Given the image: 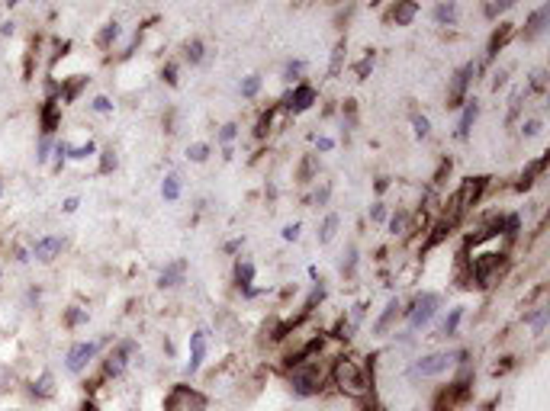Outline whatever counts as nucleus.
I'll use <instances>...</instances> for the list:
<instances>
[{"mask_svg": "<svg viewBox=\"0 0 550 411\" xmlns=\"http://www.w3.org/2000/svg\"><path fill=\"white\" fill-rule=\"evenodd\" d=\"M77 209V200L71 196V200H64V212H75Z\"/></svg>", "mask_w": 550, "mask_h": 411, "instance_id": "864d4df0", "label": "nucleus"}, {"mask_svg": "<svg viewBox=\"0 0 550 411\" xmlns=\"http://www.w3.org/2000/svg\"><path fill=\"white\" fill-rule=\"evenodd\" d=\"M187 158L197 161V164H203V161L210 158V145H203V142H197V145L187 148Z\"/></svg>", "mask_w": 550, "mask_h": 411, "instance_id": "c85d7f7f", "label": "nucleus"}, {"mask_svg": "<svg viewBox=\"0 0 550 411\" xmlns=\"http://www.w3.org/2000/svg\"><path fill=\"white\" fill-rule=\"evenodd\" d=\"M187 62H190V64H200L203 62V42H200V39L187 42Z\"/></svg>", "mask_w": 550, "mask_h": 411, "instance_id": "2f4dec72", "label": "nucleus"}, {"mask_svg": "<svg viewBox=\"0 0 550 411\" xmlns=\"http://www.w3.org/2000/svg\"><path fill=\"white\" fill-rule=\"evenodd\" d=\"M412 129H415V135H418V138L432 135V122H428V116H418V113H415V116H412Z\"/></svg>", "mask_w": 550, "mask_h": 411, "instance_id": "c756f323", "label": "nucleus"}, {"mask_svg": "<svg viewBox=\"0 0 550 411\" xmlns=\"http://www.w3.org/2000/svg\"><path fill=\"white\" fill-rule=\"evenodd\" d=\"M402 315V306H399V299L392 295L390 302H386V308H383V315L373 321V334H386L392 325H396V318Z\"/></svg>", "mask_w": 550, "mask_h": 411, "instance_id": "ddd939ff", "label": "nucleus"}, {"mask_svg": "<svg viewBox=\"0 0 550 411\" xmlns=\"http://www.w3.org/2000/svg\"><path fill=\"white\" fill-rule=\"evenodd\" d=\"M476 116H479V103H476V100H466L464 113H460V122H457V135H460V138L470 135V129H473Z\"/></svg>", "mask_w": 550, "mask_h": 411, "instance_id": "2eb2a0df", "label": "nucleus"}, {"mask_svg": "<svg viewBox=\"0 0 550 411\" xmlns=\"http://www.w3.org/2000/svg\"><path fill=\"white\" fill-rule=\"evenodd\" d=\"M547 20H550V3L538 7V10L528 16V26H525V39H538L540 32L547 29Z\"/></svg>", "mask_w": 550, "mask_h": 411, "instance_id": "4468645a", "label": "nucleus"}, {"mask_svg": "<svg viewBox=\"0 0 550 411\" xmlns=\"http://www.w3.org/2000/svg\"><path fill=\"white\" fill-rule=\"evenodd\" d=\"M371 71H373V55H367V58H364V62L358 64V77L364 81V77H367Z\"/></svg>", "mask_w": 550, "mask_h": 411, "instance_id": "ea45409f", "label": "nucleus"}, {"mask_svg": "<svg viewBox=\"0 0 550 411\" xmlns=\"http://www.w3.org/2000/svg\"><path fill=\"white\" fill-rule=\"evenodd\" d=\"M164 411H206V399L190 386H174L164 401Z\"/></svg>", "mask_w": 550, "mask_h": 411, "instance_id": "423d86ee", "label": "nucleus"}, {"mask_svg": "<svg viewBox=\"0 0 550 411\" xmlns=\"http://www.w3.org/2000/svg\"><path fill=\"white\" fill-rule=\"evenodd\" d=\"M312 174H316V158H306V164L299 168V180H303V183H309V177H312Z\"/></svg>", "mask_w": 550, "mask_h": 411, "instance_id": "e433bc0d", "label": "nucleus"}, {"mask_svg": "<svg viewBox=\"0 0 550 411\" xmlns=\"http://www.w3.org/2000/svg\"><path fill=\"white\" fill-rule=\"evenodd\" d=\"M235 132H238V126H235V122H225L223 132H219V142H225V145H229V142L235 138Z\"/></svg>", "mask_w": 550, "mask_h": 411, "instance_id": "4c0bfd02", "label": "nucleus"}, {"mask_svg": "<svg viewBox=\"0 0 550 411\" xmlns=\"http://www.w3.org/2000/svg\"><path fill=\"white\" fill-rule=\"evenodd\" d=\"M390 16H392V23H396V26H409V23L418 16V3H396Z\"/></svg>", "mask_w": 550, "mask_h": 411, "instance_id": "a211bd4d", "label": "nucleus"}, {"mask_svg": "<svg viewBox=\"0 0 550 411\" xmlns=\"http://www.w3.org/2000/svg\"><path fill=\"white\" fill-rule=\"evenodd\" d=\"M32 395H36V399H52V395H55V380H52V373H42L39 380L32 382Z\"/></svg>", "mask_w": 550, "mask_h": 411, "instance_id": "412c9836", "label": "nucleus"}, {"mask_svg": "<svg viewBox=\"0 0 550 411\" xmlns=\"http://www.w3.org/2000/svg\"><path fill=\"white\" fill-rule=\"evenodd\" d=\"M206 360V331H193L190 334V360H187V376H193Z\"/></svg>", "mask_w": 550, "mask_h": 411, "instance_id": "f8f14e48", "label": "nucleus"}, {"mask_svg": "<svg viewBox=\"0 0 550 411\" xmlns=\"http://www.w3.org/2000/svg\"><path fill=\"white\" fill-rule=\"evenodd\" d=\"M512 7V0H505V3H486V16L492 20V16H499L502 10H508Z\"/></svg>", "mask_w": 550, "mask_h": 411, "instance_id": "58836bf2", "label": "nucleus"}, {"mask_svg": "<svg viewBox=\"0 0 550 411\" xmlns=\"http://www.w3.org/2000/svg\"><path fill=\"white\" fill-rule=\"evenodd\" d=\"M97 350H100V344H97V341H81V344H75V347L68 350V357H64V367H68V373H84L87 363L97 357Z\"/></svg>", "mask_w": 550, "mask_h": 411, "instance_id": "6e6552de", "label": "nucleus"}, {"mask_svg": "<svg viewBox=\"0 0 550 411\" xmlns=\"http://www.w3.org/2000/svg\"><path fill=\"white\" fill-rule=\"evenodd\" d=\"M62 248H64L62 238H58V235H49V238H39V241L32 244V257L42 261V264H52L55 257L62 254Z\"/></svg>", "mask_w": 550, "mask_h": 411, "instance_id": "9b49d317", "label": "nucleus"}, {"mask_svg": "<svg viewBox=\"0 0 550 411\" xmlns=\"http://www.w3.org/2000/svg\"><path fill=\"white\" fill-rule=\"evenodd\" d=\"M460 318H464V308L457 306V308H451V315L441 321V328H438V338H454L457 334V325H460Z\"/></svg>", "mask_w": 550, "mask_h": 411, "instance_id": "6ab92c4d", "label": "nucleus"}, {"mask_svg": "<svg viewBox=\"0 0 550 411\" xmlns=\"http://www.w3.org/2000/svg\"><path fill=\"white\" fill-rule=\"evenodd\" d=\"M483 190H486V177H466L464 183H460V190L454 193V200H451V209H447V215H445L447 225H457V222L464 219L466 212H470V206L479 200Z\"/></svg>", "mask_w": 550, "mask_h": 411, "instance_id": "7ed1b4c3", "label": "nucleus"}, {"mask_svg": "<svg viewBox=\"0 0 550 411\" xmlns=\"http://www.w3.org/2000/svg\"><path fill=\"white\" fill-rule=\"evenodd\" d=\"M332 380H335V386H338L341 395H348V399H364V395L371 392L367 373H364V367H360L354 357H338L335 360V367H332Z\"/></svg>", "mask_w": 550, "mask_h": 411, "instance_id": "f257e3e1", "label": "nucleus"}, {"mask_svg": "<svg viewBox=\"0 0 550 411\" xmlns=\"http://www.w3.org/2000/svg\"><path fill=\"white\" fill-rule=\"evenodd\" d=\"M119 39V23H106V29L100 32V45H110Z\"/></svg>", "mask_w": 550, "mask_h": 411, "instance_id": "473e14b6", "label": "nucleus"}, {"mask_svg": "<svg viewBox=\"0 0 550 411\" xmlns=\"http://www.w3.org/2000/svg\"><path fill=\"white\" fill-rule=\"evenodd\" d=\"M525 321H528V328L534 331V338H540V334H544V328H547V321H550V308L540 306L534 315H525Z\"/></svg>", "mask_w": 550, "mask_h": 411, "instance_id": "aec40b11", "label": "nucleus"}, {"mask_svg": "<svg viewBox=\"0 0 550 411\" xmlns=\"http://www.w3.org/2000/svg\"><path fill=\"white\" fill-rule=\"evenodd\" d=\"M438 308H441V295H438V293H422L412 302V308L405 312V318H409V328H412V331H418V328L432 325V318L438 315Z\"/></svg>", "mask_w": 550, "mask_h": 411, "instance_id": "39448f33", "label": "nucleus"}, {"mask_svg": "<svg viewBox=\"0 0 550 411\" xmlns=\"http://www.w3.org/2000/svg\"><path fill=\"white\" fill-rule=\"evenodd\" d=\"M544 168H547V158H538V161H534V164H528V170H525V174H521V183H518V190H528L531 183H534V180H538V174H540V170H544Z\"/></svg>", "mask_w": 550, "mask_h": 411, "instance_id": "b1692460", "label": "nucleus"}, {"mask_svg": "<svg viewBox=\"0 0 550 411\" xmlns=\"http://www.w3.org/2000/svg\"><path fill=\"white\" fill-rule=\"evenodd\" d=\"M405 222H409V215H405V212H396V215L390 219V232L392 235H402V232H405Z\"/></svg>", "mask_w": 550, "mask_h": 411, "instance_id": "72a5a7b5", "label": "nucleus"}, {"mask_svg": "<svg viewBox=\"0 0 550 411\" xmlns=\"http://www.w3.org/2000/svg\"><path fill=\"white\" fill-rule=\"evenodd\" d=\"M318 151H332V138H318Z\"/></svg>", "mask_w": 550, "mask_h": 411, "instance_id": "3c124183", "label": "nucleus"}, {"mask_svg": "<svg viewBox=\"0 0 550 411\" xmlns=\"http://www.w3.org/2000/svg\"><path fill=\"white\" fill-rule=\"evenodd\" d=\"M325 200H328V183H322V190L316 193V202L318 206H325Z\"/></svg>", "mask_w": 550, "mask_h": 411, "instance_id": "de8ad7c7", "label": "nucleus"}, {"mask_svg": "<svg viewBox=\"0 0 550 411\" xmlns=\"http://www.w3.org/2000/svg\"><path fill=\"white\" fill-rule=\"evenodd\" d=\"M284 238H286V241H297V238H299V222H290V225H284Z\"/></svg>", "mask_w": 550, "mask_h": 411, "instance_id": "a19ab883", "label": "nucleus"}, {"mask_svg": "<svg viewBox=\"0 0 550 411\" xmlns=\"http://www.w3.org/2000/svg\"><path fill=\"white\" fill-rule=\"evenodd\" d=\"M258 90H261V77H258V74H248L242 81V96H254Z\"/></svg>", "mask_w": 550, "mask_h": 411, "instance_id": "7c9ffc66", "label": "nucleus"}, {"mask_svg": "<svg viewBox=\"0 0 550 411\" xmlns=\"http://www.w3.org/2000/svg\"><path fill=\"white\" fill-rule=\"evenodd\" d=\"M521 132H525V135H538V132H540V119H528V122L521 126Z\"/></svg>", "mask_w": 550, "mask_h": 411, "instance_id": "79ce46f5", "label": "nucleus"}, {"mask_svg": "<svg viewBox=\"0 0 550 411\" xmlns=\"http://www.w3.org/2000/svg\"><path fill=\"white\" fill-rule=\"evenodd\" d=\"M49 148H52V145H49V138H42V145H39V161L49 158Z\"/></svg>", "mask_w": 550, "mask_h": 411, "instance_id": "09e8293b", "label": "nucleus"}, {"mask_svg": "<svg viewBox=\"0 0 550 411\" xmlns=\"http://www.w3.org/2000/svg\"><path fill=\"white\" fill-rule=\"evenodd\" d=\"M10 386H13L10 367H7V363H0V392H10Z\"/></svg>", "mask_w": 550, "mask_h": 411, "instance_id": "f704fd0d", "label": "nucleus"}, {"mask_svg": "<svg viewBox=\"0 0 550 411\" xmlns=\"http://www.w3.org/2000/svg\"><path fill=\"white\" fill-rule=\"evenodd\" d=\"M251 280H254V264L251 261H238L235 264V283H238V289H245L251 295Z\"/></svg>", "mask_w": 550, "mask_h": 411, "instance_id": "f3484780", "label": "nucleus"}, {"mask_svg": "<svg viewBox=\"0 0 550 411\" xmlns=\"http://www.w3.org/2000/svg\"><path fill=\"white\" fill-rule=\"evenodd\" d=\"M371 219H373V222H383V219H386V209H383V206H373V209H371Z\"/></svg>", "mask_w": 550, "mask_h": 411, "instance_id": "49530a36", "label": "nucleus"}, {"mask_svg": "<svg viewBox=\"0 0 550 411\" xmlns=\"http://www.w3.org/2000/svg\"><path fill=\"white\" fill-rule=\"evenodd\" d=\"M116 168V155L113 151H103V164H100V170H113Z\"/></svg>", "mask_w": 550, "mask_h": 411, "instance_id": "c03bdc74", "label": "nucleus"}, {"mask_svg": "<svg viewBox=\"0 0 550 411\" xmlns=\"http://www.w3.org/2000/svg\"><path fill=\"white\" fill-rule=\"evenodd\" d=\"M502 84H505V71H499V74H496V81H492V87H496V90H499Z\"/></svg>", "mask_w": 550, "mask_h": 411, "instance_id": "603ef678", "label": "nucleus"}, {"mask_svg": "<svg viewBox=\"0 0 550 411\" xmlns=\"http://www.w3.org/2000/svg\"><path fill=\"white\" fill-rule=\"evenodd\" d=\"M354 264H358V248H354V244H348V251L341 254V274L351 276V274H354Z\"/></svg>", "mask_w": 550, "mask_h": 411, "instance_id": "a878e982", "label": "nucleus"}, {"mask_svg": "<svg viewBox=\"0 0 550 411\" xmlns=\"http://www.w3.org/2000/svg\"><path fill=\"white\" fill-rule=\"evenodd\" d=\"M341 219L332 212V215H325V222H322V228H318V244H328L332 238H335V232H338Z\"/></svg>", "mask_w": 550, "mask_h": 411, "instance_id": "5701e85b", "label": "nucleus"}, {"mask_svg": "<svg viewBox=\"0 0 550 411\" xmlns=\"http://www.w3.org/2000/svg\"><path fill=\"white\" fill-rule=\"evenodd\" d=\"M84 318H87V312H77V308H71V312H68V325H81Z\"/></svg>", "mask_w": 550, "mask_h": 411, "instance_id": "a18cd8bd", "label": "nucleus"}, {"mask_svg": "<svg viewBox=\"0 0 550 411\" xmlns=\"http://www.w3.org/2000/svg\"><path fill=\"white\" fill-rule=\"evenodd\" d=\"M161 196H164L168 202H174L180 196V180L174 177V174H171V177H164V183H161Z\"/></svg>", "mask_w": 550, "mask_h": 411, "instance_id": "393cba45", "label": "nucleus"}, {"mask_svg": "<svg viewBox=\"0 0 550 411\" xmlns=\"http://www.w3.org/2000/svg\"><path fill=\"white\" fill-rule=\"evenodd\" d=\"M184 270H187V267H184V261H177V264H168L164 270H161V276H158V286H161V289H174V286L184 280Z\"/></svg>", "mask_w": 550, "mask_h": 411, "instance_id": "dca6fc26", "label": "nucleus"}, {"mask_svg": "<svg viewBox=\"0 0 550 411\" xmlns=\"http://www.w3.org/2000/svg\"><path fill=\"white\" fill-rule=\"evenodd\" d=\"M312 103H316V90H312L309 84H297L284 100V106L290 109V113H306Z\"/></svg>", "mask_w": 550, "mask_h": 411, "instance_id": "1a4fd4ad", "label": "nucleus"}, {"mask_svg": "<svg viewBox=\"0 0 550 411\" xmlns=\"http://www.w3.org/2000/svg\"><path fill=\"white\" fill-rule=\"evenodd\" d=\"M476 74V64L470 62V64H464L460 71L454 74V84H451V94H447V106L454 109V106H460V100H464V94H466V84H470V77Z\"/></svg>", "mask_w": 550, "mask_h": 411, "instance_id": "9d476101", "label": "nucleus"}, {"mask_svg": "<svg viewBox=\"0 0 550 411\" xmlns=\"http://www.w3.org/2000/svg\"><path fill=\"white\" fill-rule=\"evenodd\" d=\"M94 109H97V113H110V109H113V103H110L106 96H97V100H94Z\"/></svg>", "mask_w": 550, "mask_h": 411, "instance_id": "37998d69", "label": "nucleus"}, {"mask_svg": "<svg viewBox=\"0 0 550 411\" xmlns=\"http://www.w3.org/2000/svg\"><path fill=\"white\" fill-rule=\"evenodd\" d=\"M303 68H306L303 62H290V64L284 68V77H286V81H297L299 74H303Z\"/></svg>", "mask_w": 550, "mask_h": 411, "instance_id": "c9c22d12", "label": "nucleus"}, {"mask_svg": "<svg viewBox=\"0 0 550 411\" xmlns=\"http://www.w3.org/2000/svg\"><path fill=\"white\" fill-rule=\"evenodd\" d=\"M174 74H177V71H174V64H168V68H164V81H168V84H174V81H177Z\"/></svg>", "mask_w": 550, "mask_h": 411, "instance_id": "8fccbe9b", "label": "nucleus"}, {"mask_svg": "<svg viewBox=\"0 0 550 411\" xmlns=\"http://www.w3.org/2000/svg\"><path fill=\"white\" fill-rule=\"evenodd\" d=\"M136 341H119L116 347L110 350V357H106V363H103V373L106 376H123L126 373V367H129V357L136 354Z\"/></svg>", "mask_w": 550, "mask_h": 411, "instance_id": "0eeeda50", "label": "nucleus"}, {"mask_svg": "<svg viewBox=\"0 0 550 411\" xmlns=\"http://www.w3.org/2000/svg\"><path fill=\"white\" fill-rule=\"evenodd\" d=\"M322 382H325V367H322L318 357L299 360V363H293V369H290V389L297 392V395H303V399L316 395V392L322 389Z\"/></svg>", "mask_w": 550, "mask_h": 411, "instance_id": "f03ea898", "label": "nucleus"}, {"mask_svg": "<svg viewBox=\"0 0 550 411\" xmlns=\"http://www.w3.org/2000/svg\"><path fill=\"white\" fill-rule=\"evenodd\" d=\"M94 151H97V145H94V142H87V145H77V148H71V145H68V158L84 161V158H90Z\"/></svg>", "mask_w": 550, "mask_h": 411, "instance_id": "cd10ccee", "label": "nucleus"}, {"mask_svg": "<svg viewBox=\"0 0 550 411\" xmlns=\"http://www.w3.org/2000/svg\"><path fill=\"white\" fill-rule=\"evenodd\" d=\"M432 16L438 26H451V23L457 20V3H438L432 10Z\"/></svg>", "mask_w": 550, "mask_h": 411, "instance_id": "4be33fe9", "label": "nucleus"}, {"mask_svg": "<svg viewBox=\"0 0 550 411\" xmlns=\"http://www.w3.org/2000/svg\"><path fill=\"white\" fill-rule=\"evenodd\" d=\"M464 357L460 350H438V354H428V357H418L412 363V376L415 380H428V376H441L454 367L457 360Z\"/></svg>", "mask_w": 550, "mask_h": 411, "instance_id": "20e7f679", "label": "nucleus"}, {"mask_svg": "<svg viewBox=\"0 0 550 411\" xmlns=\"http://www.w3.org/2000/svg\"><path fill=\"white\" fill-rule=\"evenodd\" d=\"M341 62H345V42L335 45V52H332V64H328V77H338L341 71Z\"/></svg>", "mask_w": 550, "mask_h": 411, "instance_id": "bb28decb", "label": "nucleus"}, {"mask_svg": "<svg viewBox=\"0 0 550 411\" xmlns=\"http://www.w3.org/2000/svg\"><path fill=\"white\" fill-rule=\"evenodd\" d=\"M0 274H3V270H0Z\"/></svg>", "mask_w": 550, "mask_h": 411, "instance_id": "5fc2aeb1", "label": "nucleus"}]
</instances>
